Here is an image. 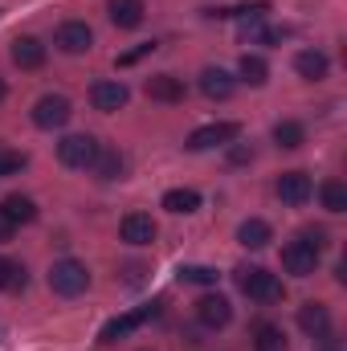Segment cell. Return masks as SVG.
<instances>
[{"instance_id": "6da1fadb", "label": "cell", "mask_w": 347, "mask_h": 351, "mask_svg": "<svg viewBox=\"0 0 347 351\" xmlns=\"http://www.w3.org/2000/svg\"><path fill=\"white\" fill-rule=\"evenodd\" d=\"M90 286V269L78 258H62V262L49 265V290L62 294V298H78Z\"/></svg>"}, {"instance_id": "7a4b0ae2", "label": "cell", "mask_w": 347, "mask_h": 351, "mask_svg": "<svg viewBox=\"0 0 347 351\" xmlns=\"http://www.w3.org/2000/svg\"><path fill=\"white\" fill-rule=\"evenodd\" d=\"M237 286H241L250 298H258V302H278V298H282V282H278L270 269H261V265H241V269H237Z\"/></svg>"}, {"instance_id": "3957f363", "label": "cell", "mask_w": 347, "mask_h": 351, "mask_svg": "<svg viewBox=\"0 0 347 351\" xmlns=\"http://www.w3.org/2000/svg\"><path fill=\"white\" fill-rule=\"evenodd\" d=\"M70 114H74V106H70L66 94H41V98L33 102V123H37L41 131H58V127H66Z\"/></svg>"}, {"instance_id": "277c9868", "label": "cell", "mask_w": 347, "mask_h": 351, "mask_svg": "<svg viewBox=\"0 0 347 351\" xmlns=\"http://www.w3.org/2000/svg\"><path fill=\"white\" fill-rule=\"evenodd\" d=\"M319 254H323V250H315L311 241L294 237V241L282 245V269L294 274V278H311V274L319 269Z\"/></svg>"}, {"instance_id": "5b68a950", "label": "cell", "mask_w": 347, "mask_h": 351, "mask_svg": "<svg viewBox=\"0 0 347 351\" xmlns=\"http://www.w3.org/2000/svg\"><path fill=\"white\" fill-rule=\"evenodd\" d=\"M98 139L94 135H66L62 143H58V160L66 164V168H94V160H98Z\"/></svg>"}, {"instance_id": "8992f818", "label": "cell", "mask_w": 347, "mask_h": 351, "mask_svg": "<svg viewBox=\"0 0 347 351\" xmlns=\"http://www.w3.org/2000/svg\"><path fill=\"white\" fill-rule=\"evenodd\" d=\"M160 315V302H147V306H139V311H131V315H119V319H110L102 331H98V343H119L123 335H131L135 327H143L147 319H156Z\"/></svg>"}, {"instance_id": "52a82bcc", "label": "cell", "mask_w": 347, "mask_h": 351, "mask_svg": "<svg viewBox=\"0 0 347 351\" xmlns=\"http://www.w3.org/2000/svg\"><path fill=\"white\" fill-rule=\"evenodd\" d=\"M237 123H208V127H196L192 135H188V152H208V147H225V143H233L237 139Z\"/></svg>"}, {"instance_id": "ba28073f", "label": "cell", "mask_w": 347, "mask_h": 351, "mask_svg": "<svg viewBox=\"0 0 347 351\" xmlns=\"http://www.w3.org/2000/svg\"><path fill=\"white\" fill-rule=\"evenodd\" d=\"M274 192H278V200H282V204L302 208V204L315 196V184H311V176H307V172H282V176H278V184H274Z\"/></svg>"}, {"instance_id": "9c48e42d", "label": "cell", "mask_w": 347, "mask_h": 351, "mask_svg": "<svg viewBox=\"0 0 347 351\" xmlns=\"http://www.w3.org/2000/svg\"><path fill=\"white\" fill-rule=\"evenodd\" d=\"M53 45L62 49V53H86L90 45H94V33H90L86 21H66V25H58V33H53Z\"/></svg>"}, {"instance_id": "30bf717a", "label": "cell", "mask_w": 347, "mask_h": 351, "mask_svg": "<svg viewBox=\"0 0 347 351\" xmlns=\"http://www.w3.org/2000/svg\"><path fill=\"white\" fill-rule=\"evenodd\" d=\"M119 237H123L127 245H152V241H156V221H152V213H127L123 225H119Z\"/></svg>"}, {"instance_id": "8fae6325", "label": "cell", "mask_w": 347, "mask_h": 351, "mask_svg": "<svg viewBox=\"0 0 347 351\" xmlns=\"http://www.w3.org/2000/svg\"><path fill=\"white\" fill-rule=\"evenodd\" d=\"M127 98H131V90L123 86V82H94V86H90V102H94V110H102V114L123 110Z\"/></svg>"}, {"instance_id": "7c38bea8", "label": "cell", "mask_w": 347, "mask_h": 351, "mask_svg": "<svg viewBox=\"0 0 347 351\" xmlns=\"http://www.w3.org/2000/svg\"><path fill=\"white\" fill-rule=\"evenodd\" d=\"M196 319H200L208 331H217V327H225V323L233 319V306H229L225 294H204V298L196 302Z\"/></svg>"}, {"instance_id": "4fadbf2b", "label": "cell", "mask_w": 347, "mask_h": 351, "mask_svg": "<svg viewBox=\"0 0 347 351\" xmlns=\"http://www.w3.org/2000/svg\"><path fill=\"white\" fill-rule=\"evenodd\" d=\"M298 327L311 335V339H327L331 335V311L323 302H302L298 306Z\"/></svg>"}, {"instance_id": "5bb4252c", "label": "cell", "mask_w": 347, "mask_h": 351, "mask_svg": "<svg viewBox=\"0 0 347 351\" xmlns=\"http://www.w3.org/2000/svg\"><path fill=\"white\" fill-rule=\"evenodd\" d=\"M12 66L21 70H41L45 66V45L37 37H16L12 41Z\"/></svg>"}, {"instance_id": "9a60e30c", "label": "cell", "mask_w": 347, "mask_h": 351, "mask_svg": "<svg viewBox=\"0 0 347 351\" xmlns=\"http://www.w3.org/2000/svg\"><path fill=\"white\" fill-rule=\"evenodd\" d=\"M233 74L229 70H221V66H208L204 74H200V90H204V98H213V102H225L229 94H233Z\"/></svg>"}, {"instance_id": "2e32d148", "label": "cell", "mask_w": 347, "mask_h": 351, "mask_svg": "<svg viewBox=\"0 0 347 351\" xmlns=\"http://www.w3.org/2000/svg\"><path fill=\"white\" fill-rule=\"evenodd\" d=\"M143 90H147V98H156V102H184V94H188L184 82L172 78V74H152Z\"/></svg>"}, {"instance_id": "e0dca14e", "label": "cell", "mask_w": 347, "mask_h": 351, "mask_svg": "<svg viewBox=\"0 0 347 351\" xmlns=\"http://www.w3.org/2000/svg\"><path fill=\"white\" fill-rule=\"evenodd\" d=\"M294 70H298L307 82H323L327 70H331V62H327V53H319V49H302V53L294 58Z\"/></svg>"}, {"instance_id": "ac0fdd59", "label": "cell", "mask_w": 347, "mask_h": 351, "mask_svg": "<svg viewBox=\"0 0 347 351\" xmlns=\"http://www.w3.org/2000/svg\"><path fill=\"white\" fill-rule=\"evenodd\" d=\"M106 12L119 29H139L143 25V0H110Z\"/></svg>"}, {"instance_id": "d6986e66", "label": "cell", "mask_w": 347, "mask_h": 351, "mask_svg": "<svg viewBox=\"0 0 347 351\" xmlns=\"http://www.w3.org/2000/svg\"><path fill=\"white\" fill-rule=\"evenodd\" d=\"M237 241H241L246 250H265V245L274 241V229H270L261 217H250V221H241V229H237Z\"/></svg>"}, {"instance_id": "ffe728a7", "label": "cell", "mask_w": 347, "mask_h": 351, "mask_svg": "<svg viewBox=\"0 0 347 351\" xmlns=\"http://www.w3.org/2000/svg\"><path fill=\"white\" fill-rule=\"evenodd\" d=\"M0 208L8 213V221H12V225H29V221H37V204H33L29 196H21V192L4 196V204H0Z\"/></svg>"}, {"instance_id": "44dd1931", "label": "cell", "mask_w": 347, "mask_h": 351, "mask_svg": "<svg viewBox=\"0 0 347 351\" xmlns=\"http://www.w3.org/2000/svg\"><path fill=\"white\" fill-rule=\"evenodd\" d=\"M282 37H286V29H274V25H261V21L241 25V41H254V45H278Z\"/></svg>"}, {"instance_id": "7402d4cb", "label": "cell", "mask_w": 347, "mask_h": 351, "mask_svg": "<svg viewBox=\"0 0 347 351\" xmlns=\"http://www.w3.org/2000/svg\"><path fill=\"white\" fill-rule=\"evenodd\" d=\"M254 351H290L286 348L282 327H274V323H258V327H254Z\"/></svg>"}, {"instance_id": "603a6c76", "label": "cell", "mask_w": 347, "mask_h": 351, "mask_svg": "<svg viewBox=\"0 0 347 351\" xmlns=\"http://www.w3.org/2000/svg\"><path fill=\"white\" fill-rule=\"evenodd\" d=\"M164 208L168 213H196L200 208V192L196 188H172V192H164Z\"/></svg>"}, {"instance_id": "cb8c5ba5", "label": "cell", "mask_w": 347, "mask_h": 351, "mask_svg": "<svg viewBox=\"0 0 347 351\" xmlns=\"http://www.w3.org/2000/svg\"><path fill=\"white\" fill-rule=\"evenodd\" d=\"M302 139H307V127H302V123H294V119H286V123H278V127H274V143H278V147H286V152L302 147Z\"/></svg>"}, {"instance_id": "d4e9b609", "label": "cell", "mask_w": 347, "mask_h": 351, "mask_svg": "<svg viewBox=\"0 0 347 351\" xmlns=\"http://www.w3.org/2000/svg\"><path fill=\"white\" fill-rule=\"evenodd\" d=\"M237 74H241V82H246V86H265L270 66L261 62L258 53H246V58H241V66H237Z\"/></svg>"}, {"instance_id": "484cf974", "label": "cell", "mask_w": 347, "mask_h": 351, "mask_svg": "<svg viewBox=\"0 0 347 351\" xmlns=\"http://www.w3.org/2000/svg\"><path fill=\"white\" fill-rule=\"evenodd\" d=\"M319 196H323V208L327 213H347V184L344 180H323Z\"/></svg>"}, {"instance_id": "4316f807", "label": "cell", "mask_w": 347, "mask_h": 351, "mask_svg": "<svg viewBox=\"0 0 347 351\" xmlns=\"http://www.w3.org/2000/svg\"><path fill=\"white\" fill-rule=\"evenodd\" d=\"M94 172H98V180H119V176H123V156H119L115 147H98Z\"/></svg>"}, {"instance_id": "83f0119b", "label": "cell", "mask_w": 347, "mask_h": 351, "mask_svg": "<svg viewBox=\"0 0 347 351\" xmlns=\"http://www.w3.org/2000/svg\"><path fill=\"white\" fill-rule=\"evenodd\" d=\"M176 278L188 286H217V269H208V265H180Z\"/></svg>"}, {"instance_id": "f1b7e54d", "label": "cell", "mask_w": 347, "mask_h": 351, "mask_svg": "<svg viewBox=\"0 0 347 351\" xmlns=\"http://www.w3.org/2000/svg\"><path fill=\"white\" fill-rule=\"evenodd\" d=\"M25 286H29V269H25L21 262H8L4 265V290L16 294V290H25Z\"/></svg>"}, {"instance_id": "f546056e", "label": "cell", "mask_w": 347, "mask_h": 351, "mask_svg": "<svg viewBox=\"0 0 347 351\" xmlns=\"http://www.w3.org/2000/svg\"><path fill=\"white\" fill-rule=\"evenodd\" d=\"M25 164H29L25 152H8V147H0V180H4V176H16Z\"/></svg>"}, {"instance_id": "4dcf8cb0", "label": "cell", "mask_w": 347, "mask_h": 351, "mask_svg": "<svg viewBox=\"0 0 347 351\" xmlns=\"http://www.w3.org/2000/svg\"><path fill=\"white\" fill-rule=\"evenodd\" d=\"M152 49H156V41H143V45H135V49H127V53L119 58V66H135V62H139V58H147Z\"/></svg>"}, {"instance_id": "1f68e13d", "label": "cell", "mask_w": 347, "mask_h": 351, "mask_svg": "<svg viewBox=\"0 0 347 351\" xmlns=\"http://www.w3.org/2000/svg\"><path fill=\"white\" fill-rule=\"evenodd\" d=\"M298 237H302V241H311L315 250H323V245H327V233H323V229H302Z\"/></svg>"}, {"instance_id": "d6a6232c", "label": "cell", "mask_w": 347, "mask_h": 351, "mask_svg": "<svg viewBox=\"0 0 347 351\" xmlns=\"http://www.w3.org/2000/svg\"><path fill=\"white\" fill-rule=\"evenodd\" d=\"M12 233H16V225L8 221V213L0 208V241H12Z\"/></svg>"}, {"instance_id": "836d02e7", "label": "cell", "mask_w": 347, "mask_h": 351, "mask_svg": "<svg viewBox=\"0 0 347 351\" xmlns=\"http://www.w3.org/2000/svg\"><path fill=\"white\" fill-rule=\"evenodd\" d=\"M229 160H233V164H246V160H254V147H233Z\"/></svg>"}, {"instance_id": "e575fe53", "label": "cell", "mask_w": 347, "mask_h": 351, "mask_svg": "<svg viewBox=\"0 0 347 351\" xmlns=\"http://www.w3.org/2000/svg\"><path fill=\"white\" fill-rule=\"evenodd\" d=\"M4 265H8V262H4V258H0V290H4Z\"/></svg>"}, {"instance_id": "d590c367", "label": "cell", "mask_w": 347, "mask_h": 351, "mask_svg": "<svg viewBox=\"0 0 347 351\" xmlns=\"http://www.w3.org/2000/svg\"><path fill=\"white\" fill-rule=\"evenodd\" d=\"M4 94H8V86H4V78H0V98H4Z\"/></svg>"}]
</instances>
